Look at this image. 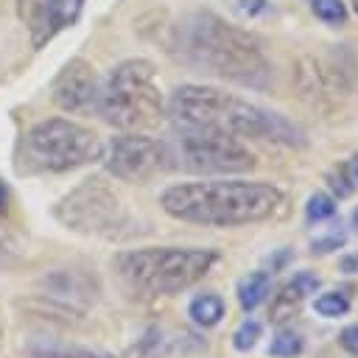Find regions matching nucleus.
<instances>
[{"label": "nucleus", "instance_id": "nucleus-6", "mask_svg": "<svg viewBox=\"0 0 358 358\" xmlns=\"http://www.w3.org/2000/svg\"><path fill=\"white\" fill-rule=\"evenodd\" d=\"M103 140L84 123L48 117L34 123L22 137V168L34 173H64L103 159Z\"/></svg>", "mask_w": 358, "mask_h": 358}, {"label": "nucleus", "instance_id": "nucleus-10", "mask_svg": "<svg viewBox=\"0 0 358 358\" xmlns=\"http://www.w3.org/2000/svg\"><path fill=\"white\" fill-rule=\"evenodd\" d=\"M98 90H101V81L95 76V67L84 59H70L53 81V101L73 115L95 112Z\"/></svg>", "mask_w": 358, "mask_h": 358}, {"label": "nucleus", "instance_id": "nucleus-11", "mask_svg": "<svg viewBox=\"0 0 358 358\" xmlns=\"http://www.w3.org/2000/svg\"><path fill=\"white\" fill-rule=\"evenodd\" d=\"M81 8L84 0H20V17L31 34L34 48H42L59 31L73 25Z\"/></svg>", "mask_w": 358, "mask_h": 358}, {"label": "nucleus", "instance_id": "nucleus-1", "mask_svg": "<svg viewBox=\"0 0 358 358\" xmlns=\"http://www.w3.org/2000/svg\"><path fill=\"white\" fill-rule=\"evenodd\" d=\"M162 210L176 221L204 227H243L277 215L285 196L271 182L213 179L171 185L159 196Z\"/></svg>", "mask_w": 358, "mask_h": 358}, {"label": "nucleus", "instance_id": "nucleus-27", "mask_svg": "<svg viewBox=\"0 0 358 358\" xmlns=\"http://www.w3.org/2000/svg\"><path fill=\"white\" fill-rule=\"evenodd\" d=\"M6 201H8V190H6V185L0 182V213L6 210Z\"/></svg>", "mask_w": 358, "mask_h": 358}, {"label": "nucleus", "instance_id": "nucleus-15", "mask_svg": "<svg viewBox=\"0 0 358 358\" xmlns=\"http://www.w3.org/2000/svg\"><path fill=\"white\" fill-rule=\"evenodd\" d=\"M31 358H101L98 352L92 350H84V347H67V344H36L31 347Z\"/></svg>", "mask_w": 358, "mask_h": 358}, {"label": "nucleus", "instance_id": "nucleus-26", "mask_svg": "<svg viewBox=\"0 0 358 358\" xmlns=\"http://www.w3.org/2000/svg\"><path fill=\"white\" fill-rule=\"evenodd\" d=\"M330 187H333V190H336L338 196H350V193H352V187L347 185V176H344V173L333 176V179H330Z\"/></svg>", "mask_w": 358, "mask_h": 358}, {"label": "nucleus", "instance_id": "nucleus-24", "mask_svg": "<svg viewBox=\"0 0 358 358\" xmlns=\"http://www.w3.org/2000/svg\"><path fill=\"white\" fill-rule=\"evenodd\" d=\"M338 341H341V347H344L347 352H352V355H358V324H347V327L341 330V336H338Z\"/></svg>", "mask_w": 358, "mask_h": 358}, {"label": "nucleus", "instance_id": "nucleus-16", "mask_svg": "<svg viewBox=\"0 0 358 358\" xmlns=\"http://www.w3.org/2000/svg\"><path fill=\"white\" fill-rule=\"evenodd\" d=\"M305 3L327 25H344V20H347V6L341 0H305Z\"/></svg>", "mask_w": 358, "mask_h": 358}, {"label": "nucleus", "instance_id": "nucleus-31", "mask_svg": "<svg viewBox=\"0 0 358 358\" xmlns=\"http://www.w3.org/2000/svg\"><path fill=\"white\" fill-rule=\"evenodd\" d=\"M0 347H3V330H0Z\"/></svg>", "mask_w": 358, "mask_h": 358}, {"label": "nucleus", "instance_id": "nucleus-19", "mask_svg": "<svg viewBox=\"0 0 358 358\" xmlns=\"http://www.w3.org/2000/svg\"><path fill=\"white\" fill-rule=\"evenodd\" d=\"M333 213H336V201L327 193H313L305 204V218L308 221H324V218H333Z\"/></svg>", "mask_w": 358, "mask_h": 358}, {"label": "nucleus", "instance_id": "nucleus-4", "mask_svg": "<svg viewBox=\"0 0 358 358\" xmlns=\"http://www.w3.org/2000/svg\"><path fill=\"white\" fill-rule=\"evenodd\" d=\"M218 255L213 249H190V246H148L120 252L112 266L120 282L145 296L176 294L199 282L213 266Z\"/></svg>", "mask_w": 358, "mask_h": 358}, {"label": "nucleus", "instance_id": "nucleus-25", "mask_svg": "<svg viewBox=\"0 0 358 358\" xmlns=\"http://www.w3.org/2000/svg\"><path fill=\"white\" fill-rule=\"evenodd\" d=\"M338 268H341V271H347V274H358V252L344 255V257L338 260Z\"/></svg>", "mask_w": 358, "mask_h": 358}, {"label": "nucleus", "instance_id": "nucleus-7", "mask_svg": "<svg viewBox=\"0 0 358 358\" xmlns=\"http://www.w3.org/2000/svg\"><path fill=\"white\" fill-rule=\"evenodd\" d=\"M171 168L190 173H243L255 168V154L241 137L210 129H176L168 143Z\"/></svg>", "mask_w": 358, "mask_h": 358}, {"label": "nucleus", "instance_id": "nucleus-18", "mask_svg": "<svg viewBox=\"0 0 358 358\" xmlns=\"http://www.w3.org/2000/svg\"><path fill=\"white\" fill-rule=\"evenodd\" d=\"M260 333H263V324L249 316V319H243V322L238 324V330L232 333V347H235L238 352H249V350H255Z\"/></svg>", "mask_w": 358, "mask_h": 358}, {"label": "nucleus", "instance_id": "nucleus-9", "mask_svg": "<svg viewBox=\"0 0 358 358\" xmlns=\"http://www.w3.org/2000/svg\"><path fill=\"white\" fill-rule=\"evenodd\" d=\"M106 171L123 182H151L171 168L165 140H154L143 131H123L103 148Z\"/></svg>", "mask_w": 358, "mask_h": 358}, {"label": "nucleus", "instance_id": "nucleus-8", "mask_svg": "<svg viewBox=\"0 0 358 358\" xmlns=\"http://www.w3.org/2000/svg\"><path fill=\"white\" fill-rule=\"evenodd\" d=\"M56 218L76 232L115 238L129 224L123 201L101 182H87L56 204Z\"/></svg>", "mask_w": 358, "mask_h": 358}, {"label": "nucleus", "instance_id": "nucleus-3", "mask_svg": "<svg viewBox=\"0 0 358 358\" xmlns=\"http://www.w3.org/2000/svg\"><path fill=\"white\" fill-rule=\"evenodd\" d=\"M176 48L179 56L196 70L257 90L268 84L271 67L260 42L249 31L224 22L210 11H196L179 25Z\"/></svg>", "mask_w": 358, "mask_h": 358}, {"label": "nucleus", "instance_id": "nucleus-20", "mask_svg": "<svg viewBox=\"0 0 358 358\" xmlns=\"http://www.w3.org/2000/svg\"><path fill=\"white\" fill-rule=\"evenodd\" d=\"M268 352L277 355V358H294V355L302 352V338L296 333H291V330H282L280 336H274Z\"/></svg>", "mask_w": 358, "mask_h": 358}, {"label": "nucleus", "instance_id": "nucleus-17", "mask_svg": "<svg viewBox=\"0 0 358 358\" xmlns=\"http://www.w3.org/2000/svg\"><path fill=\"white\" fill-rule=\"evenodd\" d=\"M313 310H316L319 316H324V319H338V316H344V313L350 310V299H347L344 294H338V291H330V294L316 296Z\"/></svg>", "mask_w": 358, "mask_h": 358}, {"label": "nucleus", "instance_id": "nucleus-22", "mask_svg": "<svg viewBox=\"0 0 358 358\" xmlns=\"http://www.w3.org/2000/svg\"><path fill=\"white\" fill-rule=\"evenodd\" d=\"M338 246H344V232H330V235H324V238H316V241L310 243V252H313V255H327V252H333V249H338Z\"/></svg>", "mask_w": 358, "mask_h": 358}, {"label": "nucleus", "instance_id": "nucleus-21", "mask_svg": "<svg viewBox=\"0 0 358 358\" xmlns=\"http://www.w3.org/2000/svg\"><path fill=\"white\" fill-rule=\"evenodd\" d=\"M229 6H232V11H235L238 17H243V20H255V17L271 11V3H268V0H232Z\"/></svg>", "mask_w": 358, "mask_h": 358}, {"label": "nucleus", "instance_id": "nucleus-28", "mask_svg": "<svg viewBox=\"0 0 358 358\" xmlns=\"http://www.w3.org/2000/svg\"><path fill=\"white\" fill-rule=\"evenodd\" d=\"M350 176L358 182V157H355V159H352V165H350Z\"/></svg>", "mask_w": 358, "mask_h": 358}, {"label": "nucleus", "instance_id": "nucleus-12", "mask_svg": "<svg viewBox=\"0 0 358 358\" xmlns=\"http://www.w3.org/2000/svg\"><path fill=\"white\" fill-rule=\"evenodd\" d=\"M45 291H48L45 296L59 299L64 305L95 299V285H90V280L81 277V274H76V271H59V274H53L50 280H45Z\"/></svg>", "mask_w": 358, "mask_h": 358}, {"label": "nucleus", "instance_id": "nucleus-2", "mask_svg": "<svg viewBox=\"0 0 358 358\" xmlns=\"http://www.w3.org/2000/svg\"><path fill=\"white\" fill-rule=\"evenodd\" d=\"M168 115L176 129H210L235 137L271 140L285 145H299L302 131L282 115L268 112L252 101L207 84H182L168 98Z\"/></svg>", "mask_w": 358, "mask_h": 358}, {"label": "nucleus", "instance_id": "nucleus-5", "mask_svg": "<svg viewBox=\"0 0 358 358\" xmlns=\"http://www.w3.org/2000/svg\"><path fill=\"white\" fill-rule=\"evenodd\" d=\"M95 112L120 131H145L162 120L165 101L157 70L145 59L120 62L98 90Z\"/></svg>", "mask_w": 358, "mask_h": 358}, {"label": "nucleus", "instance_id": "nucleus-13", "mask_svg": "<svg viewBox=\"0 0 358 358\" xmlns=\"http://www.w3.org/2000/svg\"><path fill=\"white\" fill-rule=\"evenodd\" d=\"M271 291V274L268 271H252L238 282V302L243 310H255Z\"/></svg>", "mask_w": 358, "mask_h": 358}, {"label": "nucleus", "instance_id": "nucleus-30", "mask_svg": "<svg viewBox=\"0 0 358 358\" xmlns=\"http://www.w3.org/2000/svg\"><path fill=\"white\" fill-rule=\"evenodd\" d=\"M352 8H355V14H358V0H352Z\"/></svg>", "mask_w": 358, "mask_h": 358}, {"label": "nucleus", "instance_id": "nucleus-29", "mask_svg": "<svg viewBox=\"0 0 358 358\" xmlns=\"http://www.w3.org/2000/svg\"><path fill=\"white\" fill-rule=\"evenodd\" d=\"M352 221H355V227H358V210H355V213H352Z\"/></svg>", "mask_w": 358, "mask_h": 358}, {"label": "nucleus", "instance_id": "nucleus-23", "mask_svg": "<svg viewBox=\"0 0 358 358\" xmlns=\"http://www.w3.org/2000/svg\"><path fill=\"white\" fill-rule=\"evenodd\" d=\"M302 296L305 294H316V288H319V277L316 274H310V271H299L296 277H294V282H291Z\"/></svg>", "mask_w": 358, "mask_h": 358}, {"label": "nucleus", "instance_id": "nucleus-14", "mask_svg": "<svg viewBox=\"0 0 358 358\" xmlns=\"http://www.w3.org/2000/svg\"><path fill=\"white\" fill-rule=\"evenodd\" d=\"M187 316L199 327H215L224 319V299L218 294H199L187 305Z\"/></svg>", "mask_w": 358, "mask_h": 358}]
</instances>
